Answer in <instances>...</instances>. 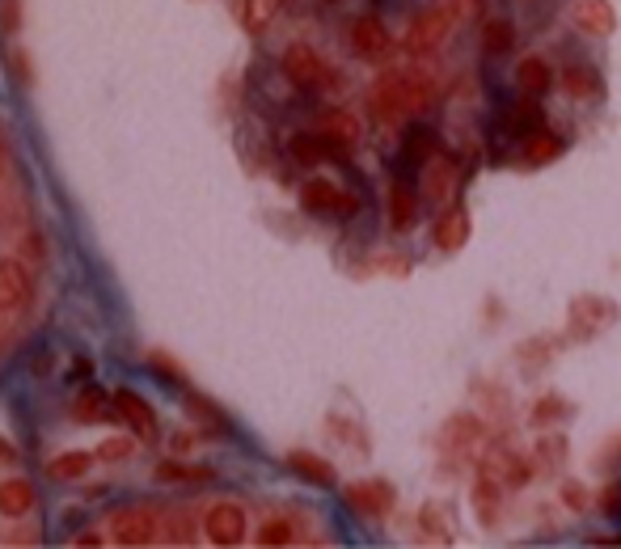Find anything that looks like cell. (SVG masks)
<instances>
[{
    "mask_svg": "<svg viewBox=\"0 0 621 549\" xmlns=\"http://www.w3.org/2000/svg\"><path fill=\"white\" fill-rule=\"evenodd\" d=\"M427 106H431V81L423 72H385L372 85V110L389 127H402V119L423 115Z\"/></svg>",
    "mask_w": 621,
    "mask_h": 549,
    "instance_id": "1",
    "label": "cell"
},
{
    "mask_svg": "<svg viewBox=\"0 0 621 549\" xmlns=\"http://www.w3.org/2000/svg\"><path fill=\"white\" fill-rule=\"evenodd\" d=\"M284 77L296 89H330L334 85V72L326 68V60L313 47H305V43H292L284 51Z\"/></svg>",
    "mask_w": 621,
    "mask_h": 549,
    "instance_id": "2",
    "label": "cell"
},
{
    "mask_svg": "<svg viewBox=\"0 0 621 549\" xmlns=\"http://www.w3.org/2000/svg\"><path fill=\"white\" fill-rule=\"evenodd\" d=\"M453 9L448 5H440V9H427V13H419L414 22L406 26V39H402V47H406V55H427V51H436L440 47V39L448 34V26H453Z\"/></svg>",
    "mask_w": 621,
    "mask_h": 549,
    "instance_id": "3",
    "label": "cell"
},
{
    "mask_svg": "<svg viewBox=\"0 0 621 549\" xmlns=\"http://www.w3.org/2000/svg\"><path fill=\"white\" fill-rule=\"evenodd\" d=\"M300 203H305L309 212H317V216H338V220H347V216L360 212V199H355L351 191H343V186L322 182V178L305 182V191H300Z\"/></svg>",
    "mask_w": 621,
    "mask_h": 549,
    "instance_id": "4",
    "label": "cell"
},
{
    "mask_svg": "<svg viewBox=\"0 0 621 549\" xmlns=\"http://www.w3.org/2000/svg\"><path fill=\"white\" fill-rule=\"evenodd\" d=\"M203 533L212 545H241L246 541V511L237 503H216L203 516Z\"/></svg>",
    "mask_w": 621,
    "mask_h": 549,
    "instance_id": "5",
    "label": "cell"
},
{
    "mask_svg": "<svg viewBox=\"0 0 621 549\" xmlns=\"http://www.w3.org/2000/svg\"><path fill=\"white\" fill-rule=\"evenodd\" d=\"M161 533V516L153 507H127L115 516V541L119 545H148Z\"/></svg>",
    "mask_w": 621,
    "mask_h": 549,
    "instance_id": "6",
    "label": "cell"
},
{
    "mask_svg": "<svg viewBox=\"0 0 621 549\" xmlns=\"http://www.w3.org/2000/svg\"><path fill=\"white\" fill-rule=\"evenodd\" d=\"M115 414L140 435V440H157V414H153V406H148L136 389H119L115 393Z\"/></svg>",
    "mask_w": 621,
    "mask_h": 549,
    "instance_id": "7",
    "label": "cell"
},
{
    "mask_svg": "<svg viewBox=\"0 0 621 549\" xmlns=\"http://www.w3.org/2000/svg\"><path fill=\"white\" fill-rule=\"evenodd\" d=\"M351 47H355V55H360V60L381 64L385 55L393 51V39H389L385 22H376V17H360V22L351 26Z\"/></svg>",
    "mask_w": 621,
    "mask_h": 549,
    "instance_id": "8",
    "label": "cell"
},
{
    "mask_svg": "<svg viewBox=\"0 0 621 549\" xmlns=\"http://www.w3.org/2000/svg\"><path fill=\"white\" fill-rule=\"evenodd\" d=\"M343 499L355 507V511H364V516H389L393 511V486L381 482V478H372V482H351L343 490Z\"/></svg>",
    "mask_w": 621,
    "mask_h": 549,
    "instance_id": "9",
    "label": "cell"
},
{
    "mask_svg": "<svg viewBox=\"0 0 621 549\" xmlns=\"http://www.w3.org/2000/svg\"><path fill=\"white\" fill-rule=\"evenodd\" d=\"M571 22L583 34H592V39H609V34L617 30V13H613L609 0H575V5H571Z\"/></svg>",
    "mask_w": 621,
    "mask_h": 549,
    "instance_id": "10",
    "label": "cell"
},
{
    "mask_svg": "<svg viewBox=\"0 0 621 549\" xmlns=\"http://www.w3.org/2000/svg\"><path fill=\"white\" fill-rule=\"evenodd\" d=\"M26 296H30V279H26V271H22V262L0 258V313L22 309Z\"/></svg>",
    "mask_w": 621,
    "mask_h": 549,
    "instance_id": "11",
    "label": "cell"
},
{
    "mask_svg": "<svg viewBox=\"0 0 621 549\" xmlns=\"http://www.w3.org/2000/svg\"><path fill=\"white\" fill-rule=\"evenodd\" d=\"M389 224L398 233H410L414 224H419V199H414L410 182H393V191H389Z\"/></svg>",
    "mask_w": 621,
    "mask_h": 549,
    "instance_id": "12",
    "label": "cell"
},
{
    "mask_svg": "<svg viewBox=\"0 0 621 549\" xmlns=\"http://www.w3.org/2000/svg\"><path fill=\"white\" fill-rule=\"evenodd\" d=\"M465 241H469V212L465 207H448L436 220V245L448 254H457V250H465Z\"/></svg>",
    "mask_w": 621,
    "mask_h": 549,
    "instance_id": "13",
    "label": "cell"
},
{
    "mask_svg": "<svg viewBox=\"0 0 621 549\" xmlns=\"http://www.w3.org/2000/svg\"><path fill=\"white\" fill-rule=\"evenodd\" d=\"M288 153H292V161H300V165H322V161H330L334 153H338V144L330 140V136H292V144H288Z\"/></svg>",
    "mask_w": 621,
    "mask_h": 549,
    "instance_id": "14",
    "label": "cell"
},
{
    "mask_svg": "<svg viewBox=\"0 0 621 549\" xmlns=\"http://www.w3.org/2000/svg\"><path fill=\"white\" fill-rule=\"evenodd\" d=\"M453 186H457V169L448 165V157H440V161L427 165V174H423V195H427L431 203H444L448 195H453Z\"/></svg>",
    "mask_w": 621,
    "mask_h": 549,
    "instance_id": "15",
    "label": "cell"
},
{
    "mask_svg": "<svg viewBox=\"0 0 621 549\" xmlns=\"http://www.w3.org/2000/svg\"><path fill=\"white\" fill-rule=\"evenodd\" d=\"M499 482L491 478V473H482V478L474 482V507H478V520L482 524H499V511H503V495H499Z\"/></svg>",
    "mask_w": 621,
    "mask_h": 549,
    "instance_id": "16",
    "label": "cell"
},
{
    "mask_svg": "<svg viewBox=\"0 0 621 549\" xmlns=\"http://www.w3.org/2000/svg\"><path fill=\"white\" fill-rule=\"evenodd\" d=\"M93 461H98V452H64V457H55L47 465V478H55V482H77V478H85V473L93 469Z\"/></svg>",
    "mask_w": 621,
    "mask_h": 549,
    "instance_id": "17",
    "label": "cell"
},
{
    "mask_svg": "<svg viewBox=\"0 0 621 549\" xmlns=\"http://www.w3.org/2000/svg\"><path fill=\"white\" fill-rule=\"evenodd\" d=\"M516 81L520 89H529V93H550L554 85V68L541 60V55H524L520 68H516Z\"/></svg>",
    "mask_w": 621,
    "mask_h": 549,
    "instance_id": "18",
    "label": "cell"
},
{
    "mask_svg": "<svg viewBox=\"0 0 621 549\" xmlns=\"http://www.w3.org/2000/svg\"><path fill=\"white\" fill-rule=\"evenodd\" d=\"M562 89H567V98H575V102H583V98H600L605 93V81L596 77L592 68H567L562 72Z\"/></svg>",
    "mask_w": 621,
    "mask_h": 549,
    "instance_id": "19",
    "label": "cell"
},
{
    "mask_svg": "<svg viewBox=\"0 0 621 549\" xmlns=\"http://www.w3.org/2000/svg\"><path fill=\"white\" fill-rule=\"evenodd\" d=\"M288 465H292L305 482H313V486H326V490H330V486L338 482V478H334V465L322 461V457H313V452H292Z\"/></svg>",
    "mask_w": 621,
    "mask_h": 549,
    "instance_id": "20",
    "label": "cell"
},
{
    "mask_svg": "<svg viewBox=\"0 0 621 549\" xmlns=\"http://www.w3.org/2000/svg\"><path fill=\"white\" fill-rule=\"evenodd\" d=\"M34 507V486L26 478H13L0 486V516H26Z\"/></svg>",
    "mask_w": 621,
    "mask_h": 549,
    "instance_id": "21",
    "label": "cell"
},
{
    "mask_svg": "<svg viewBox=\"0 0 621 549\" xmlns=\"http://www.w3.org/2000/svg\"><path fill=\"white\" fill-rule=\"evenodd\" d=\"M322 136H330L338 148H347V144L360 140V119H355L351 110H330L322 119Z\"/></svg>",
    "mask_w": 621,
    "mask_h": 549,
    "instance_id": "22",
    "label": "cell"
},
{
    "mask_svg": "<svg viewBox=\"0 0 621 549\" xmlns=\"http://www.w3.org/2000/svg\"><path fill=\"white\" fill-rule=\"evenodd\" d=\"M516 47V30L507 17H491V22H482V51L486 55H507Z\"/></svg>",
    "mask_w": 621,
    "mask_h": 549,
    "instance_id": "23",
    "label": "cell"
},
{
    "mask_svg": "<svg viewBox=\"0 0 621 549\" xmlns=\"http://www.w3.org/2000/svg\"><path fill=\"white\" fill-rule=\"evenodd\" d=\"M110 406H115V397H106L98 385H89V389L77 393V402H72V414H77V419H85V423H93V419H106Z\"/></svg>",
    "mask_w": 621,
    "mask_h": 549,
    "instance_id": "24",
    "label": "cell"
},
{
    "mask_svg": "<svg viewBox=\"0 0 621 549\" xmlns=\"http://www.w3.org/2000/svg\"><path fill=\"white\" fill-rule=\"evenodd\" d=\"M157 482H212V469L207 465H182V461H161L153 469Z\"/></svg>",
    "mask_w": 621,
    "mask_h": 549,
    "instance_id": "25",
    "label": "cell"
},
{
    "mask_svg": "<svg viewBox=\"0 0 621 549\" xmlns=\"http://www.w3.org/2000/svg\"><path fill=\"white\" fill-rule=\"evenodd\" d=\"M279 5H284V0H246V30L262 34L279 17Z\"/></svg>",
    "mask_w": 621,
    "mask_h": 549,
    "instance_id": "26",
    "label": "cell"
},
{
    "mask_svg": "<svg viewBox=\"0 0 621 549\" xmlns=\"http://www.w3.org/2000/svg\"><path fill=\"white\" fill-rule=\"evenodd\" d=\"M296 541V524L284 520V516H275V520H262L258 528V545H292Z\"/></svg>",
    "mask_w": 621,
    "mask_h": 549,
    "instance_id": "27",
    "label": "cell"
},
{
    "mask_svg": "<svg viewBox=\"0 0 621 549\" xmlns=\"http://www.w3.org/2000/svg\"><path fill=\"white\" fill-rule=\"evenodd\" d=\"M98 461H106V465H115V461H127L131 452H136V440H127V435H115V440H102L98 448Z\"/></svg>",
    "mask_w": 621,
    "mask_h": 549,
    "instance_id": "28",
    "label": "cell"
},
{
    "mask_svg": "<svg viewBox=\"0 0 621 549\" xmlns=\"http://www.w3.org/2000/svg\"><path fill=\"white\" fill-rule=\"evenodd\" d=\"M554 157H562V140L558 136H533L529 140V161L545 165V161H554Z\"/></svg>",
    "mask_w": 621,
    "mask_h": 549,
    "instance_id": "29",
    "label": "cell"
},
{
    "mask_svg": "<svg viewBox=\"0 0 621 549\" xmlns=\"http://www.w3.org/2000/svg\"><path fill=\"white\" fill-rule=\"evenodd\" d=\"M541 123V115L533 106H516V110H507V131H516V136H529V131Z\"/></svg>",
    "mask_w": 621,
    "mask_h": 549,
    "instance_id": "30",
    "label": "cell"
},
{
    "mask_svg": "<svg viewBox=\"0 0 621 549\" xmlns=\"http://www.w3.org/2000/svg\"><path fill=\"white\" fill-rule=\"evenodd\" d=\"M567 414H571V406L567 402H558V397H541V402H537V410H533V419H537V427H545V419H567Z\"/></svg>",
    "mask_w": 621,
    "mask_h": 549,
    "instance_id": "31",
    "label": "cell"
},
{
    "mask_svg": "<svg viewBox=\"0 0 621 549\" xmlns=\"http://www.w3.org/2000/svg\"><path fill=\"white\" fill-rule=\"evenodd\" d=\"M423 524L431 528V533H436L440 541H453V533H448V528H453V524H448L444 516H440V503H427L423 507Z\"/></svg>",
    "mask_w": 621,
    "mask_h": 549,
    "instance_id": "32",
    "label": "cell"
},
{
    "mask_svg": "<svg viewBox=\"0 0 621 549\" xmlns=\"http://www.w3.org/2000/svg\"><path fill=\"white\" fill-rule=\"evenodd\" d=\"M562 503H567L571 511H583V507H588V490H583L579 482H567V486H562Z\"/></svg>",
    "mask_w": 621,
    "mask_h": 549,
    "instance_id": "33",
    "label": "cell"
},
{
    "mask_svg": "<svg viewBox=\"0 0 621 549\" xmlns=\"http://www.w3.org/2000/svg\"><path fill=\"white\" fill-rule=\"evenodd\" d=\"M600 511H605V516L613 520V516H621V482H613L605 495H600Z\"/></svg>",
    "mask_w": 621,
    "mask_h": 549,
    "instance_id": "34",
    "label": "cell"
},
{
    "mask_svg": "<svg viewBox=\"0 0 621 549\" xmlns=\"http://www.w3.org/2000/svg\"><path fill=\"white\" fill-rule=\"evenodd\" d=\"M17 461V448L5 440V435H0V465H13Z\"/></svg>",
    "mask_w": 621,
    "mask_h": 549,
    "instance_id": "35",
    "label": "cell"
},
{
    "mask_svg": "<svg viewBox=\"0 0 621 549\" xmlns=\"http://www.w3.org/2000/svg\"><path fill=\"white\" fill-rule=\"evenodd\" d=\"M34 372H39V376H47L51 372V351H39V355H34V364H30Z\"/></svg>",
    "mask_w": 621,
    "mask_h": 549,
    "instance_id": "36",
    "label": "cell"
},
{
    "mask_svg": "<svg viewBox=\"0 0 621 549\" xmlns=\"http://www.w3.org/2000/svg\"><path fill=\"white\" fill-rule=\"evenodd\" d=\"M17 26V0H5V30Z\"/></svg>",
    "mask_w": 621,
    "mask_h": 549,
    "instance_id": "37",
    "label": "cell"
},
{
    "mask_svg": "<svg viewBox=\"0 0 621 549\" xmlns=\"http://www.w3.org/2000/svg\"><path fill=\"white\" fill-rule=\"evenodd\" d=\"M77 545H102V537H98V533H81Z\"/></svg>",
    "mask_w": 621,
    "mask_h": 549,
    "instance_id": "38",
    "label": "cell"
}]
</instances>
